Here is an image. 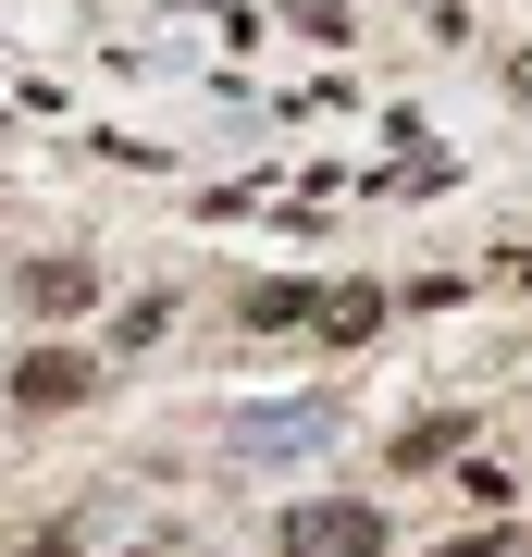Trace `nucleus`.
<instances>
[{"mask_svg":"<svg viewBox=\"0 0 532 557\" xmlns=\"http://www.w3.org/2000/svg\"><path fill=\"white\" fill-rule=\"evenodd\" d=\"M285 557H384V520L359 508V496H310L285 520Z\"/></svg>","mask_w":532,"mask_h":557,"instance_id":"obj_1","label":"nucleus"},{"mask_svg":"<svg viewBox=\"0 0 532 557\" xmlns=\"http://www.w3.org/2000/svg\"><path fill=\"white\" fill-rule=\"evenodd\" d=\"M87 384H99V372H87L75 347H38V359H13V409H75Z\"/></svg>","mask_w":532,"mask_h":557,"instance_id":"obj_2","label":"nucleus"},{"mask_svg":"<svg viewBox=\"0 0 532 557\" xmlns=\"http://www.w3.org/2000/svg\"><path fill=\"white\" fill-rule=\"evenodd\" d=\"M236 322H248V335H285V322H322V285L273 273V285H248V298H236Z\"/></svg>","mask_w":532,"mask_h":557,"instance_id":"obj_3","label":"nucleus"},{"mask_svg":"<svg viewBox=\"0 0 532 557\" xmlns=\"http://www.w3.org/2000/svg\"><path fill=\"white\" fill-rule=\"evenodd\" d=\"M25 298H38V310L62 322V310H87L99 285H87V260H38V273H25Z\"/></svg>","mask_w":532,"mask_h":557,"instance_id":"obj_4","label":"nucleus"},{"mask_svg":"<svg viewBox=\"0 0 532 557\" xmlns=\"http://www.w3.org/2000/svg\"><path fill=\"white\" fill-rule=\"evenodd\" d=\"M434 458H458V421H421V434H396V471H434Z\"/></svg>","mask_w":532,"mask_h":557,"instance_id":"obj_5","label":"nucleus"}]
</instances>
